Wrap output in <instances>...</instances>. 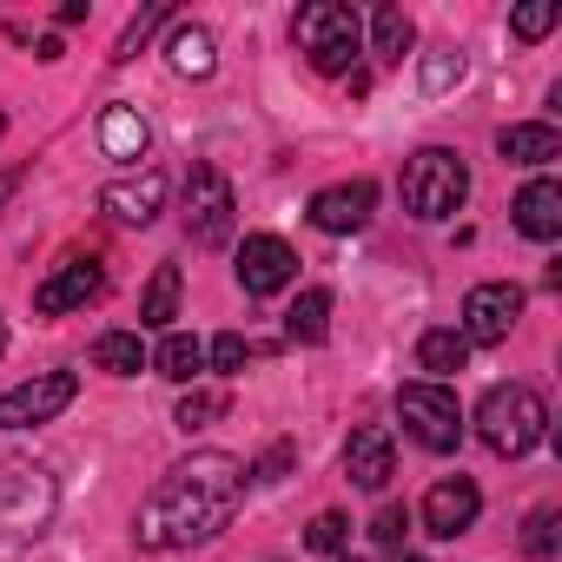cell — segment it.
I'll list each match as a JSON object with an SVG mask.
<instances>
[{
  "mask_svg": "<svg viewBox=\"0 0 562 562\" xmlns=\"http://www.w3.org/2000/svg\"><path fill=\"white\" fill-rule=\"evenodd\" d=\"M245 483H251V476H245V463H238L232 450H192V457L172 463V470L159 476V490L139 503V522H133L139 549L166 555V549L212 542V536L238 516Z\"/></svg>",
  "mask_w": 562,
  "mask_h": 562,
  "instance_id": "cell-1",
  "label": "cell"
},
{
  "mask_svg": "<svg viewBox=\"0 0 562 562\" xmlns=\"http://www.w3.org/2000/svg\"><path fill=\"white\" fill-rule=\"evenodd\" d=\"M476 437L496 450V457H529L542 437H549V404L536 384H490L483 404H476Z\"/></svg>",
  "mask_w": 562,
  "mask_h": 562,
  "instance_id": "cell-2",
  "label": "cell"
},
{
  "mask_svg": "<svg viewBox=\"0 0 562 562\" xmlns=\"http://www.w3.org/2000/svg\"><path fill=\"white\" fill-rule=\"evenodd\" d=\"M292 41L318 74H351V60L364 54V21H358V8H345V0H312V8H299V21H292Z\"/></svg>",
  "mask_w": 562,
  "mask_h": 562,
  "instance_id": "cell-3",
  "label": "cell"
},
{
  "mask_svg": "<svg viewBox=\"0 0 562 562\" xmlns=\"http://www.w3.org/2000/svg\"><path fill=\"white\" fill-rule=\"evenodd\" d=\"M463 199H470V166H463L450 146L411 153V166H404V212H411V218L437 225V218H450Z\"/></svg>",
  "mask_w": 562,
  "mask_h": 562,
  "instance_id": "cell-4",
  "label": "cell"
},
{
  "mask_svg": "<svg viewBox=\"0 0 562 562\" xmlns=\"http://www.w3.org/2000/svg\"><path fill=\"white\" fill-rule=\"evenodd\" d=\"M60 509V483L54 470H41L34 457H8L0 463V529L8 536H41Z\"/></svg>",
  "mask_w": 562,
  "mask_h": 562,
  "instance_id": "cell-5",
  "label": "cell"
},
{
  "mask_svg": "<svg viewBox=\"0 0 562 562\" xmlns=\"http://www.w3.org/2000/svg\"><path fill=\"white\" fill-rule=\"evenodd\" d=\"M397 417H404V430L424 443V450H457L463 443V404H457V391L450 384H404L397 391Z\"/></svg>",
  "mask_w": 562,
  "mask_h": 562,
  "instance_id": "cell-6",
  "label": "cell"
},
{
  "mask_svg": "<svg viewBox=\"0 0 562 562\" xmlns=\"http://www.w3.org/2000/svg\"><path fill=\"white\" fill-rule=\"evenodd\" d=\"M232 225H238L232 179L218 166H192V179H186V238L218 251V245H232Z\"/></svg>",
  "mask_w": 562,
  "mask_h": 562,
  "instance_id": "cell-7",
  "label": "cell"
},
{
  "mask_svg": "<svg viewBox=\"0 0 562 562\" xmlns=\"http://www.w3.org/2000/svg\"><path fill=\"white\" fill-rule=\"evenodd\" d=\"M516 318H522V285L483 278V285H470V299H463L457 331H463V345H503L516 331Z\"/></svg>",
  "mask_w": 562,
  "mask_h": 562,
  "instance_id": "cell-8",
  "label": "cell"
},
{
  "mask_svg": "<svg viewBox=\"0 0 562 562\" xmlns=\"http://www.w3.org/2000/svg\"><path fill=\"white\" fill-rule=\"evenodd\" d=\"M74 397H80V378H74V371H41V378H27V384H14L8 397H0V430L54 424Z\"/></svg>",
  "mask_w": 562,
  "mask_h": 562,
  "instance_id": "cell-9",
  "label": "cell"
},
{
  "mask_svg": "<svg viewBox=\"0 0 562 562\" xmlns=\"http://www.w3.org/2000/svg\"><path fill=\"white\" fill-rule=\"evenodd\" d=\"M292 278H299V251L278 232H251L238 245V285H245V299H278Z\"/></svg>",
  "mask_w": 562,
  "mask_h": 562,
  "instance_id": "cell-10",
  "label": "cell"
},
{
  "mask_svg": "<svg viewBox=\"0 0 562 562\" xmlns=\"http://www.w3.org/2000/svg\"><path fill=\"white\" fill-rule=\"evenodd\" d=\"M100 292H106L100 258H67V265H54L41 285H34V312L41 318H67V312H87Z\"/></svg>",
  "mask_w": 562,
  "mask_h": 562,
  "instance_id": "cell-11",
  "label": "cell"
},
{
  "mask_svg": "<svg viewBox=\"0 0 562 562\" xmlns=\"http://www.w3.org/2000/svg\"><path fill=\"white\" fill-rule=\"evenodd\" d=\"M476 516H483V490H476L470 476H443V483H430V496H424V529H430L437 542L470 536Z\"/></svg>",
  "mask_w": 562,
  "mask_h": 562,
  "instance_id": "cell-12",
  "label": "cell"
},
{
  "mask_svg": "<svg viewBox=\"0 0 562 562\" xmlns=\"http://www.w3.org/2000/svg\"><path fill=\"white\" fill-rule=\"evenodd\" d=\"M371 212H378V186H371V179L325 186V192L312 199V225H318V232H331V238H345V232H364V225H371Z\"/></svg>",
  "mask_w": 562,
  "mask_h": 562,
  "instance_id": "cell-13",
  "label": "cell"
},
{
  "mask_svg": "<svg viewBox=\"0 0 562 562\" xmlns=\"http://www.w3.org/2000/svg\"><path fill=\"white\" fill-rule=\"evenodd\" d=\"M100 205L120 218V225H153L166 212V172L159 166H139V179H113L100 192Z\"/></svg>",
  "mask_w": 562,
  "mask_h": 562,
  "instance_id": "cell-14",
  "label": "cell"
},
{
  "mask_svg": "<svg viewBox=\"0 0 562 562\" xmlns=\"http://www.w3.org/2000/svg\"><path fill=\"white\" fill-rule=\"evenodd\" d=\"M345 476L358 483V490H384L391 476H397V443H391V430H351V443H345Z\"/></svg>",
  "mask_w": 562,
  "mask_h": 562,
  "instance_id": "cell-15",
  "label": "cell"
},
{
  "mask_svg": "<svg viewBox=\"0 0 562 562\" xmlns=\"http://www.w3.org/2000/svg\"><path fill=\"white\" fill-rule=\"evenodd\" d=\"M166 67H172L179 80H212V74H218V41H212V27L172 21V34H166Z\"/></svg>",
  "mask_w": 562,
  "mask_h": 562,
  "instance_id": "cell-16",
  "label": "cell"
},
{
  "mask_svg": "<svg viewBox=\"0 0 562 562\" xmlns=\"http://www.w3.org/2000/svg\"><path fill=\"white\" fill-rule=\"evenodd\" d=\"M509 212H516V232H522V238H536V245L562 238V186H555V179H529Z\"/></svg>",
  "mask_w": 562,
  "mask_h": 562,
  "instance_id": "cell-17",
  "label": "cell"
},
{
  "mask_svg": "<svg viewBox=\"0 0 562 562\" xmlns=\"http://www.w3.org/2000/svg\"><path fill=\"white\" fill-rule=\"evenodd\" d=\"M146 146H153V126L139 120V106H106V113H100V153H106V159L139 166Z\"/></svg>",
  "mask_w": 562,
  "mask_h": 562,
  "instance_id": "cell-18",
  "label": "cell"
},
{
  "mask_svg": "<svg viewBox=\"0 0 562 562\" xmlns=\"http://www.w3.org/2000/svg\"><path fill=\"white\" fill-rule=\"evenodd\" d=\"M496 153L509 166H549V159H562V133L549 120H522V126H503L496 133Z\"/></svg>",
  "mask_w": 562,
  "mask_h": 562,
  "instance_id": "cell-19",
  "label": "cell"
},
{
  "mask_svg": "<svg viewBox=\"0 0 562 562\" xmlns=\"http://www.w3.org/2000/svg\"><path fill=\"white\" fill-rule=\"evenodd\" d=\"M463 364H470V345H463L457 325H430V331L417 338V371H430L424 384H443V378H457Z\"/></svg>",
  "mask_w": 562,
  "mask_h": 562,
  "instance_id": "cell-20",
  "label": "cell"
},
{
  "mask_svg": "<svg viewBox=\"0 0 562 562\" xmlns=\"http://www.w3.org/2000/svg\"><path fill=\"white\" fill-rule=\"evenodd\" d=\"M153 371H159L166 384H199V378H205V345H199L192 331H166L159 351H153Z\"/></svg>",
  "mask_w": 562,
  "mask_h": 562,
  "instance_id": "cell-21",
  "label": "cell"
},
{
  "mask_svg": "<svg viewBox=\"0 0 562 562\" xmlns=\"http://www.w3.org/2000/svg\"><path fill=\"white\" fill-rule=\"evenodd\" d=\"M285 338H292V345H325V338H331V292H325V285H312V292L292 299Z\"/></svg>",
  "mask_w": 562,
  "mask_h": 562,
  "instance_id": "cell-22",
  "label": "cell"
},
{
  "mask_svg": "<svg viewBox=\"0 0 562 562\" xmlns=\"http://www.w3.org/2000/svg\"><path fill=\"white\" fill-rule=\"evenodd\" d=\"M153 364V351L139 345V331H100L93 338V371H106V378H139Z\"/></svg>",
  "mask_w": 562,
  "mask_h": 562,
  "instance_id": "cell-23",
  "label": "cell"
},
{
  "mask_svg": "<svg viewBox=\"0 0 562 562\" xmlns=\"http://www.w3.org/2000/svg\"><path fill=\"white\" fill-rule=\"evenodd\" d=\"M172 318H179V265H159L146 299H139V325L146 331H172Z\"/></svg>",
  "mask_w": 562,
  "mask_h": 562,
  "instance_id": "cell-24",
  "label": "cell"
},
{
  "mask_svg": "<svg viewBox=\"0 0 562 562\" xmlns=\"http://www.w3.org/2000/svg\"><path fill=\"white\" fill-rule=\"evenodd\" d=\"M411 41H417V27H411L404 8H378V14H371V54H378L384 67H397V60L411 54Z\"/></svg>",
  "mask_w": 562,
  "mask_h": 562,
  "instance_id": "cell-25",
  "label": "cell"
},
{
  "mask_svg": "<svg viewBox=\"0 0 562 562\" xmlns=\"http://www.w3.org/2000/svg\"><path fill=\"white\" fill-rule=\"evenodd\" d=\"M172 21V8H166V0H153V8H139L133 21H126V34H120V47H113V67H126L146 41H153V27H166Z\"/></svg>",
  "mask_w": 562,
  "mask_h": 562,
  "instance_id": "cell-26",
  "label": "cell"
},
{
  "mask_svg": "<svg viewBox=\"0 0 562 562\" xmlns=\"http://www.w3.org/2000/svg\"><path fill=\"white\" fill-rule=\"evenodd\" d=\"M218 417H225V391H199V384H192V391L179 397V411H172V424H179L186 437L205 430V424H218Z\"/></svg>",
  "mask_w": 562,
  "mask_h": 562,
  "instance_id": "cell-27",
  "label": "cell"
},
{
  "mask_svg": "<svg viewBox=\"0 0 562 562\" xmlns=\"http://www.w3.org/2000/svg\"><path fill=\"white\" fill-rule=\"evenodd\" d=\"M463 80V54L457 47H437V54H424V67H417V87L437 100V93H450Z\"/></svg>",
  "mask_w": 562,
  "mask_h": 562,
  "instance_id": "cell-28",
  "label": "cell"
},
{
  "mask_svg": "<svg viewBox=\"0 0 562 562\" xmlns=\"http://www.w3.org/2000/svg\"><path fill=\"white\" fill-rule=\"evenodd\" d=\"M205 364H212L218 378H238V371L251 364V338H245V331H218V338L205 345Z\"/></svg>",
  "mask_w": 562,
  "mask_h": 562,
  "instance_id": "cell-29",
  "label": "cell"
},
{
  "mask_svg": "<svg viewBox=\"0 0 562 562\" xmlns=\"http://www.w3.org/2000/svg\"><path fill=\"white\" fill-rule=\"evenodd\" d=\"M305 542H312L318 555H345V542H351V522H345L338 509H318V516H312V529H305Z\"/></svg>",
  "mask_w": 562,
  "mask_h": 562,
  "instance_id": "cell-30",
  "label": "cell"
},
{
  "mask_svg": "<svg viewBox=\"0 0 562 562\" xmlns=\"http://www.w3.org/2000/svg\"><path fill=\"white\" fill-rule=\"evenodd\" d=\"M555 522H562V509H555V503H542V509H529V529H522V549H529L536 562H549V555H555Z\"/></svg>",
  "mask_w": 562,
  "mask_h": 562,
  "instance_id": "cell-31",
  "label": "cell"
},
{
  "mask_svg": "<svg viewBox=\"0 0 562 562\" xmlns=\"http://www.w3.org/2000/svg\"><path fill=\"white\" fill-rule=\"evenodd\" d=\"M555 21H562L555 0H529V8H516V14H509V34H516V41H542Z\"/></svg>",
  "mask_w": 562,
  "mask_h": 562,
  "instance_id": "cell-32",
  "label": "cell"
},
{
  "mask_svg": "<svg viewBox=\"0 0 562 562\" xmlns=\"http://www.w3.org/2000/svg\"><path fill=\"white\" fill-rule=\"evenodd\" d=\"M371 536H378L384 549H404V536H411V509H404V503H384V509L371 516Z\"/></svg>",
  "mask_w": 562,
  "mask_h": 562,
  "instance_id": "cell-33",
  "label": "cell"
},
{
  "mask_svg": "<svg viewBox=\"0 0 562 562\" xmlns=\"http://www.w3.org/2000/svg\"><path fill=\"white\" fill-rule=\"evenodd\" d=\"M285 470H292V443H271V450H265V457H258L245 476H258V483H278Z\"/></svg>",
  "mask_w": 562,
  "mask_h": 562,
  "instance_id": "cell-34",
  "label": "cell"
},
{
  "mask_svg": "<svg viewBox=\"0 0 562 562\" xmlns=\"http://www.w3.org/2000/svg\"><path fill=\"white\" fill-rule=\"evenodd\" d=\"M54 21H60V27H80V21H87V0H67V8H60Z\"/></svg>",
  "mask_w": 562,
  "mask_h": 562,
  "instance_id": "cell-35",
  "label": "cell"
},
{
  "mask_svg": "<svg viewBox=\"0 0 562 562\" xmlns=\"http://www.w3.org/2000/svg\"><path fill=\"white\" fill-rule=\"evenodd\" d=\"M21 192V172H0V212H8V199Z\"/></svg>",
  "mask_w": 562,
  "mask_h": 562,
  "instance_id": "cell-36",
  "label": "cell"
},
{
  "mask_svg": "<svg viewBox=\"0 0 562 562\" xmlns=\"http://www.w3.org/2000/svg\"><path fill=\"white\" fill-rule=\"evenodd\" d=\"M391 562H430V555H417V549H391Z\"/></svg>",
  "mask_w": 562,
  "mask_h": 562,
  "instance_id": "cell-37",
  "label": "cell"
},
{
  "mask_svg": "<svg viewBox=\"0 0 562 562\" xmlns=\"http://www.w3.org/2000/svg\"><path fill=\"white\" fill-rule=\"evenodd\" d=\"M0 351H8V325H0Z\"/></svg>",
  "mask_w": 562,
  "mask_h": 562,
  "instance_id": "cell-38",
  "label": "cell"
},
{
  "mask_svg": "<svg viewBox=\"0 0 562 562\" xmlns=\"http://www.w3.org/2000/svg\"><path fill=\"white\" fill-rule=\"evenodd\" d=\"M0 133H8V120H0Z\"/></svg>",
  "mask_w": 562,
  "mask_h": 562,
  "instance_id": "cell-39",
  "label": "cell"
},
{
  "mask_svg": "<svg viewBox=\"0 0 562 562\" xmlns=\"http://www.w3.org/2000/svg\"><path fill=\"white\" fill-rule=\"evenodd\" d=\"M345 562H358V555H345Z\"/></svg>",
  "mask_w": 562,
  "mask_h": 562,
  "instance_id": "cell-40",
  "label": "cell"
}]
</instances>
